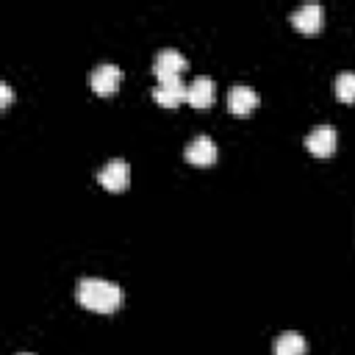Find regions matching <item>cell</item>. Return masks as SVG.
Masks as SVG:
<instances>
[{
    "label": "cell",
    "mask_w": 355,
    "mask_h": 355,
    "mask_svg": "<svg viewBox=\"0 0 355 355\" xmlns=\"http://www.w3.org/2000/svg\"><path fill=\"white\" fill-rule=\"evenodd\" d=\"M78 302L89 311H100V313H108L114 311L119 302H122V288L105 277H83L78 280Z\"/></svg>",
    "instance_id": "obj_1"
},
{
    "label": "cell",
    "mask_w": 355,
    "mask_h": 355,
    "mask_svg": "<svg viewBox=\"0 0 355 355\" xmlns=\"http://www.w3.org/2000/svg\"><path fill=\"white\" fill-rule=\"evenodd\" d=\"M153 69H155L158 80H164V78H180V72L186 69V55H183L180 50L166 47V50H161V53L155 55Z\"/></svg>",
    "instance_id": "obj_2"
},
{
    "label": "cell",
    "mask_w": 355,
    "mask_h": 355,
    "mask_svg": "<svg viewBox=\"0 0 355 355\" xmlns=\"http://www.w3.org/2000/svg\"><path fill=\"white\" fill-rule=\"evenodd\" d=\"M119 80H122V69H119L116 64H97V67L92 69V75H89V83H92V89H94L97 94H111V92H116Z\"/></svg>",
    "instance_id": "obj_3"
},
{
    "label": "cell",
    "mask_w": 355,
    "mask_h": 355,
    "mask_svg": "<svg viewBox=\"0 0 355 355\" xmlns=\"http://www.w3.org/2000/svg\"><path fill=\"white\" fill-rule=\"evenodd\" d=\"M186 92H189V83H183L180 78H164L153 89V97H155V103L172 108V105H180L186 100Z\"/></svg>",
    "instance_id": "obj_4"
},
{
    "label": "cell",
    "mask_w": 355,
    "mask_h": 355,
    "mask_svg": "<svg viewBox=\"0 0 355 355\" xmlns=\"http://www.w3.org/2000/svg\"><path fill=\"white\" fill-rule=\"evenodd\" d=\"M97 180H100L105 189H111V191H122V189L128 186V180H130V166H128V161H122V158L108 161V164L100 169Z\"/></svg>",
    "instance_id": "obj_5"
},
{
    "label": "cell",
    "mask_w": 355,
    "mask_h": 355,
    "mask_svg": "<svg viewBox=\"0 0 355 355\" xmlns=\"http://www.w3.org/2000/svg\"><path fill=\"white\" fill-rule=\"evenodd\" d=\"M322 17H324V11H322L319 3H302L291 11V25L305 31V33H313V31H319Z\"/></svg>",
    "instance_id": "obj_6"
},
{
    "label": "cell",
    "mask_w": 355,
    "mask_h": 355,
    "mask_svg": "<svg viewBox=\"0 0 355 355\" xmlns=\"http://www.w3.org/2000/svg\"><path fill=\"white\" fill-rule=\"evenodd\" d=\"M186 161L197 164V166H208L216 161V144L214 139L208 136H194L189 144H186Z\"/></svg>",
    "instance_id": "obj_7"
},
{
    "label": "cell",
    "mask_w": 355,
    "mask_h": 355,
    "mask_svg": "<svg viewBox=\"0 0 355 355\" xmlns=\"http://www.w3.org/2000/svg\"><path fill=\"white\" fill-rule=\"evenodd\" d=\"M305 147H308L313 155H330L333 147H336V128H330V125H316V128L305 136Z\"/></svg>",
    "instance_id": "obj_8"
},
{
    "label": "cell",
    "mask_w": 355,
    "mask_h": 355,
    "mask_svg": "<svg viewBox=\"0 0 355 355\" xmlns=\"http://www.w3.org/2000/svg\"><path fill=\"white\" fill-rule=\"evenodd\" d=\"M186 100H189L194 108H208V105L214 103V80H211L208 75H197V78L189 83Z\"/></svg>",
    "instance_id": "obj_9"
},
{
    "label": "cell",
    "mask_w": 355,
    "mask_h": 355,
    "mask_svg": "<svg viewBox=\"0 0 355 355\" xmlns=\"http://www.w3.org/2000/svg\"><path fill=\"white\" fill-rule=\"evenodd\" d=\"M255 105H258V94H255V89L241 86V83L230 86V92H227V108H230L233 114H250Z\"/></svg>",
    "instance_id": "obj_10"
},
{
    "label": "cell",
    "mask_w": 355,
    "mask_h": 355,
    "mask_svg": "<svg viewBox=\"0 0 355 355\" xmlns=\"http://www.w3.org/2000/svg\"><path fill=\"white\" fill-rule=\"evenodd\" d=\"M275 355H305V338L294 330L280 333L275 338Z\"/></svg>",
    "instance_id": "obj_11"
},
{
    "label": "cell",
    "mask_w": 355,
    "mask_h": 355,
    "mask_svg": "<svg viewBox=\"0 0 355 355\" xmlns=\"http://www.w3.org/2000/svg\"><path fill=\"white\" fill-rule=\"evenodd\" d=\"M333 89H336V97H338V100L352 103V100H355V72H349V69H347V72H338Z\"/></svg>",
    "instance_id": "obj_12"
},
{
    "label": "cell",
    "mask_w": 355,
    "mask_h": 355,
    "mask_svg": "<svg viewBox=\"0 0 355 355\" xmlns=\"http://www.w3.org/2000/svg\"><path fill=\"white\" fill-rule=\"evenodd\" d=\"M8 103H11V86L0 83V105H8Z\"/></svg>",
    "instance_id": "obj_13"
},
{
    "label": "cell",
    "mask_w": 355,
    "mask_h": 355,
    "mask_svg": "<svg viewBox=\"0 0 355 355\" xmlns=\"http://www.w3.org/2000/svg\"><path fill=\"white\" fill-rule=\"evenodd\" d=\"M19 355H33V352H19Z\"/></svg>",
    "instance_id": "obj_14"
}]
</instances>
